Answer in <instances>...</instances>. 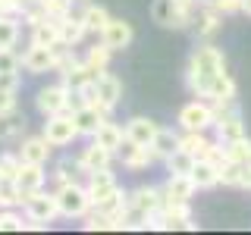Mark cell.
Here are the masks:
<instances>
[{"label": "cell", "instance_id": "cell-7", "mask_svg": "<svg viewBox=\"0 0 251 235\" xmlns=\"http://www.w3.org/2000/svg\"><path fill=\"white\" fill-rule=\"evenodd\" d=\"M179 125L185 132H207L214 125V104H204V100H192L179 110Z\"/></svg>", "mask_w": 251, "mask_h": 235}, {"label": "cell", "instance_id": "cell-42", "mask_svg": "<svg viewBox=\"0 0 251 235\" xmlns=\"http://www.w3.org/2000/svg\"><path fill=\"white\" fill-rule=\"evenodd\" d=\"M176 3H179V6H185V10H192V13H195V10H198V6H201V0H176Z\"/></svg>", "mask_w": 251, "mask_h": 235}, {"label": "cell", "instance_id": "cell-6", "mask_svg": "<svg viewBox=\"0 0 251 235\" xmlns=\"http://www.w3.org/2000/svg\"><path fill=\"white\" fill-rule=\"evenodd\" d=\"M44 138L50 141L53 147H66L78 138V129L73 122V113H53V116H44Z\"/></svg>", "mask_w": 251, "mask_h": 235}, {"label": "cell", "instance_id": "cell-26", "mask_svg": "<svg viewBox=\"0 0 251 235\" xmlns=\"http://www.w3.org/2000/svg\"><path fill=\"white\" fill-rule=\"evenodd\" d=\"M154 151V157L157 160H167V157L179 147V135L173 129H157L154 132V138H151V144H148Z\"/></svg>", "mask_w": 251, "mask_h": 235}, {"label": "cell", "instance_id": "cell-37", "mask_svg": "<svg viewBox=\"0 0 251 235\" xmlns=\"http://www.w3.org/2000/svg\"><path fill=\"white\" fill-rule=\"evenodd\" d=\"M75 172H82L78 160H60V163H57V172H53V179H57V185H66V182H75Z\"/></svg>", "mask_w": 251, "mask_h": 235}, {"label": "cell", "instance_id": "cell-39", "mask_svg": "<svg viewBox=\"0 0 251 235\" xmlns=\"http://www.w3.org/2000/svg\"><path fill=\"white\" fill-rule=\"evenodd\" d=\"M214 6L217 13H223V16H232V13H242V0H214Z\"/></svg>", "mask_w": 251, "mask_h": 235}, {"label": "cell", "instance_id": "cell-20", "mask_svg": "<svg viewBox=\"0 0 251 235\" xmlns=\"http://www.w3.org/2000/svg\"><path fill=\"white\" fill-rule=\"evenodd\" d=\"M57 22V31H60V41L63 44H69V47H75L78 41H82L88 31H85V22H82V16H73V13H66V16H60V19H53Z\"/></svg>", "mask_w": 251, "mask_h": 235}, {"label": "cell", "instance_id": "cell-15", "mask_svg": "<svg viewBox=\"0 0 251 235\" xmlns=\"http://www.w3.org/2000/svg\"><path fill=\"white\" fill-rule=\"evenodd\" d=\"M50 151H53V144L44 135H31V138H22L19 160L22 163H47L50 160Z\"/></svg>", "mask_w": 251, "mask_h": 235}, {"label": "cell", "instance_id": "cell-23", "mask_svg": "<svg viewBox=\"0 0 251 235\" xmlns=\"http://www.w3.org/2000/svg\"><path fill=\"white\" fill-rule=\"evenodd\" d=\"M192 182L198 191H207V188H217L220 185V176H217V163L214 160H195V166H192Z\"/></svg>", "mask_w": 251, "mask_h": 235}, {"label": "cell", "instance_id": "cell-40", "mask_svg": "<svg viewBox=\"0 0 251 235\" xmlns=\"http://www.w3.org/2000/svg\"><path fill=\"white\" fill-rule=\"evenodd\" d=\"M16 88H19V72L0 69V91H16Z\"/></svg>", "mask_w": 251, "mask_h": 235}, {"label": "cell", "instance_id": "cell-5", "mask_svg": "<svg viewBox=\"0 0 251 235\" xmlns=\"http://www.w3.org/2000/svg\"><path fill=\"white\" fill-rule=\"evenodd\" d=\"M151 16H154L157 25H163V28H188L195 13L185 10V6H179L176 0H154Z\"/></svg>", "mask_w": 251, "mask_h": 235}, {"label": "cell", "instance_id": "cell-8", "mask_svg": "<svg viewBox=\"0 0 251 235\" xmlns=\"http://www.w3.org/2000/svg\"><path fill=\"white\" fill-rule=\"evenodd\" d=\"M94 91H98V107L104 110V113H110V110L120 104V97H123V82L104 69V72L94 78Z\"/></svg>", "mask_w": 251, "mask_h": 235}, {"label": "cell", "instance_id": "cell-16", "mask_svg": "<svg viewBox=\"0 0 251 235\" xmlns=\"http://www.w3.org/2000/svg\"><path fill=\"white\" fill-rule=\"evenodd\" d=\"M217 144L220 141H210L204 132H185V135L179 138V147H182L185 154H192L195 160H207V157L217 151Z\"/></svg>", "mask_w": 251, "mask_h": 235}, {"label": "cell", "instance_id": "cell-13", "mask_svg": "<svg viewBox=\"0 0 251 235\" xmlns=\"http://www.w3.org/2000/svg\"><path fill=\"white\" fill-rule=\"evenodd\" d=\"M104 119H107V113L98 104H82V107L73 110V122H75L78 135H94V132H98V125L104 122Z\"/></svg>", "mask_w": 251, "mask_h": 235}, {"label": "cell", "instance_id": "cell-17", "mask_svg": "<svg viewBox=\"0 0 251 235\" xmlns=\"http://www.w3.org/2000/svg\"><path fill=\"white\" fill-rule=\"evenodd\" d=\"M192 25H195V35L198 38H210L223 25V13H217L214 6H198L195 16H192Z\"/></svg>", "mask_w": 251, "mask_h": 235}, {"label": "cell", "instance_id": "cell-11", "mask_svg": "<svg viewBox=\"0 0 251 235\" xmlns=\"http://www.w3.org/2000/svg\"><path fill=\"white\" fill-rule=\"evenodd\" d=\"M16 188H19V194H28L38 191V188H44L47 182V172H44V163H19V172H16Z\"/></svg>", "mask_w": 251, "mask_h": 235}, {"label": "cell", "instance_id": "cell-38", "mask_svg": "<svg viewBox=\"0 0 251 235\" xmlns=\"http://www.w3.org/2000/svg\"><path fill=\"white\" fill-rule=\"evenodd\" d=\"M19 154H0V179H16V172H19Z\"/></svg>", "mask_w": 251, "mask_h": 235}, {"label": "cell", "instance_id": "cell-21", "mask_svg": "<svg viewBox=\"0 0 251 235\" xmlns=\"http://www.w3.org/2000/svg\"><path fill=\"white\" fill-rule=\"evenodd\" d=\"M78 160V166H82V172H91V169H104V166H110L113 163V151H107V147H100V144H91L85 147L82 154L75 157Z\"/></svg>", "mask_w": 251, "mask_h": 235}, {"label": "cell", "instance_id": "cell-12", "mask_svg": "<svg viewBox=\"0 0 251 235\" xmlns=\"http://www.w3.org/2000/svg\"><path fill=\"white\" fill-rule=\"evenodd\" d=\"M22 69L31 75H41L53 69V47H41V44H31L25 53H22Z\"/></svg>", "mask_w": 251, "mask_h": 235}, {"label": "cell", "instance_id": "cell-4", "mask_svg": "<svg viewBox=\"0 0 251 235\" xmlns=\"http://www.w3.org/2000/svg\"><path fill=\"white\" fill-rule=\"evenodd\" d=\"M22 207H25V219H35V223H44L50 226L53 219L60 216L57 210V198H53V191H31L25 201H22Z\"/></svg>", "mask_w": 251, "mask_h": 235}, {"label": "cell", "instance_id": "cell-31", "mask_svg": "<svg viewBox=\"0 0 251 235\" xmlns=\"http://www.w3.org/2000/svg\"><path fill=\"white\" fill-rule=\"evenodd\" d=\"M192 166H195V157L185 154L182 147H176V151L167 157V172H170V176H188Z\"/></svg>", "mask_w": 251, "mask_h": 235}, {"label": "cell", "instance_id": "cell-22", "mask_svg": "<svg viewBox=\"0 0 251 235\" xmlns=\"http://www.w3.org/2000/svg\"><path fill=\"white\" fill-rule=\"evenodd\" d=\"M195 182H192V176H170L167 179V185L160 188V194L167 201H192L195 198Z\"/></svg>", "mask_w": 251, "mask_h": 235}, {"label": "cell", "instance_id": "cell-33", "mask_svg": "<svg viewBox=\"0 0 251 235\" xmlns=\"http://www.w3.org/2000/svg\"><path fill=\"white\" fill-rule=\"evenodd\" d=\"M110 57H113V50L100 41V44H94V47H88V53H85V63L94 69V72H104L107 69V63H110Z\"/></svg>", "mask_w": 251, "mask_h": 235}, {"label": "cell", "instance_id": "cell-41", "mask_svg": "<svg viewBox=\"0 0 251 235\" xmlns=\"http://www.w3.org/2000/svg\"><path fill=\"white\" fill-rule=\"evenodd\" d=\"M16 110V91H0V116Z\"/></svg>", "mask_w": 251, "mask_h": 235}, {"label": "cell", "instance_id": "cell-34", "mask_svg": "<svg viewBox=\"0 0 251 235\" xmlns=\"http://www.w3.org/2000/svg\"><path fill=\"white\" fill-rule=\"evenodd\" d=\"M22 201H25V194H19L16 182L0 179V210H3V207H22Z\"/></svg>", "mask_w": 251, "mask_h": 235}, {"label": "cell", "instance_id": "cell-45", "mask_svg": "<svg viewBox=\"0 0 251 235\" xmlns=\"http://www.w3.org/2000/svg\"><path fill=\"white\" fill-rule=\"evenodd\" d=\"M69 3H91V0H69Z\"/></svg>", "mask_w": 251, "mask_h": 235}, {"label": "cell", "instance_id": "cell-18", "mask_svg": "<svg viewBox=\"0 0 251 235\" xmlns=\"http://www.w3.org/2000/svg\"><path fill=\"white\" fill-rule=\"evenodd\" d=\"M60 75H63V85H66L69 91H78V88H82V85L94 82V78H98L100 72H94V69H91V66H88V63H85V60H73V63H69V66L63 69Z\"/></svg>", "mask_w": 251, "mask_h": 235}, {"label": "cell", "instance_id": "cell-32", "mask_svg": "<svg viewBox=\"0 0 251 235\" xmlns=\"http://www.w3.org/2000/svg\"><path fill=\"white\" fill-rule=\"evenodd\" d=\"M223 157H226V160H235V163H248L251 160V141H248V135H242L235 141H226V144H223Z\"/></svg>", "mask_w": 251, "mask_h": 235}, {"label": "cell", "instance_id": "cell-24", "mask_svg": "<svg viewBox=\"0 0 251 235\" xmlns=\"http://www.w3.org/2000/svg\"><path fill=\"white\" fill-rule=\"evenodd\" d=\"M91 141H94V144H100V147H107V151H113V154H116V147H120L123 141H126V135H123V129H120L116 122L104 119V122L98 125V132L91 135Z\"/></svg>", "mask_w": 251, "mask_h": 235}, {"label": "cell", "instance_id": "cell-25", "mask_svg": "<svg viewBox=\"0 0 251 235\" xmlns=\"http://www.w3.org/2000/svg\"><path fill=\"white\" fill-rule=\"evenodd\" d=\"M245 169L248 163H235V160H223L217 166L220 185H229V188H245Z\"/></svg>", "mask_w": 251, "mask_h": 235}, {"label": "cell", "instance_id": "cell-3", "mask_svg": "<svg viewBox=\"0 0 251 235\" xmlns=\"http://www.w3.org/2000/svg\"><path fill=\"white\" fill-rule=\"evenodd\" d=\"M38 104V113L41 116H53V113H73V91L66 85H47V88L38 91L35 97Z\"/></svg>", "mask_w": 251, "mask_h": 235}, {"label": "cell", "instance_id": "cell-19", "mask_svg": "<svg viewBox=\"0 0 251 235\" xmlns=\"http://www.w3.org/2000/svg\"><path fill=\"white\" fill-rule=\"evenodd\" d=\"M204 97H210L214 104H226V100H235V78L226 72H217L214 78L207 82V91H204Z\"/></svg>", "mask_w": 251, "mask_h": 235}, {"label": "cell", "instance_id": "cell-28", "mask_svg": "<svg viewBox=\"0 0 251 235\" xmlns=\"http://www.w3.org/2000/svg\"><path fill=\"white\" fill-rule=\"evenodd\" d=\"M22 135H25V116H19L16 110L0 116V141H19Z\"/></svg>", "mask_w": 251, "mask_h": 235}, {"label": "cell", "instance_id": "cell-9", "mask_svg": "<svg viewBox=\"0 0 251 235\" xmlns=\"http://www.w3.org/2000/svg\"><path fill=\"white\" fill-rule=\"evenodd\" d=\"M113 157H120L123 160V166L126 169H132V172H138V169H148L151 163L157 160L151 147H141V144H132V141H123L120 147H116V154Z\"/></svg>", "mask_w": 251, "mask_h": 235}, {"label": "cell", "instance_id": "cell-36", "mask_svg": "<svg viewBox=\"0 0 251 235\" xmlns=\"http://www.w3.org/2000/svg\"><path fill=\"white\" fill-rule=\"evenodd\" d=\"M22 229H25V219L16 213V207L0 210V232H22Z\"/></svg>", "mask_w": 251, "mask_h": 235}, {"label": "cell", "instance_id": "cell-35", "mask_svg": "<svg viewBox=\"0 0 251 235\" xmlns=\"http://www.w3.org/2000/svg\"><path fill=\"white\" fill-rule=\"evenodd\" d=\"M19 41V22L13 16H0V47H16Z\"/></svg>", "mask_w": 251, "mask_h": 235}, {"label": "cell", "instance_id": "cell-14", "mask_svg": "<svg viewBox=\"0 0 251 235\" xmlns=\"http://www.w3.org/2000/svg\"><path fill=\"white\" fill-rule=\"evenodd\" d=\"M160 129L154 119H148V116H132L129 122H126V129H123V135L126 141H132V144H141V147H148L151 144V138H154V132Z\"/></svg>", "mask_w": 251, "mask_h": 235}, {"label": "cell", "instance_id": "cell-29", "mask_svg": "<svg viewBox=\"0 0 251 235\" xmlns=\"http://www.w3.org/2000/svg\"><path fill=\"white\" fill-rule=\"evenodd\" d=\"M110 19V13L104 10L100 3H85V13H82V22H85V31H94V35H100Z\"/></svg>", "mask_w": 251, "mask_h": 235}, {"label": "cell", "instance_id": "cell-1", "mask_svg": "<svg viewBox=\"0 0 251 235\" xmlns=\"http://www.w3.org/2000/svg\"><path fill=\"white\" fill-rule=\"evenodd\" d=\"M226 69V57L223 50L214 44H201L198 50L192 53V60H188V72H185V82H188V91L204 97V91H207V82L214 78L217 72H223Z\"/></svg>", "mask_w": 251, "mask_h": 235}, {"label": "cell", "instance_id": "cell-44", "mask_svg": "<svg viewBox=\"0 0 251 235\" xmlns=\"http://www.w3.org/2000/svg\"><path fill=\"white\" fill-rule=\"evenodd\" d=\"M242 13H248V16H251V0H242Z\"/></svg>", "mask_w": 251, "mask_h": 235}, {"label": "cell", "instance_id": "cell-10", "mask_svg": "<svg viewBox=\"0 0 251 235\" xmlns=\"http://www.w3.org/2000/svg\"><path fill=\"white\" fill-rule=\"evenodd\" d=\"M132 38H135V31H132V25L126 19H107L104 31H100V41H104L110 50H126V47L132 44Z\"/></svg>", "mask_w": 251, "mask_h": 235}, {"label": "cell", "instance_id": "cell-2", "mask_svg": "<svg viewBox=\"0 0 251 235\" xmlns=\"http://www.w3.org/2000/svg\"><path fill=\"white\" fill-rule=\"evenodd\" d=\"M53 198H57V210H60V216L82 219V216L91 210V194H88V188L78 185V182H66V185H60L57 191H53Z\"/></svg>", "mask_w": 251, "mask_h": 235}, {"label": "cell", "instance_id": "cell-27", "mask_svg": "<svg viewBox=\"0 0 251 235\" xmlns=\"http://www.w3.org/2000/svg\"><path fill=\"white\" fill-rule=\"evenodd\" d=\"M31 44H41V47H57L60 44V31H57V22L53 19H44L31 25Z\"/></svg>", "mask_w": 251, "mask_h": 235}, {"label": "cell", "instance_id": "cell-43", "mask_svg": "<svg viewBox=\"0 0 251 235\" xmlns=\"http://www.w3.org/2000/svg\"><path fill=\"white\" fill-rule=\"evenodd\" d=\"M245 188H251V160H248V169H245Z\"/></svg>", "mask_w": 251, "mask_h": 235}, {"label": "cell", "instance_id": "cell-30", "mask_svg": "<svg viewBox=\"0 0 251 235\" xmlns=\"http://www.w3.org/2000/svg\"><path fill=\"white\" fill-rule=\"evenodd\" d=\"M85 176H88V185H85V188H88V194H91V198L116 185V176L110 172V166H104V169H91V172H85Z\"/></svg>", "mask_w": 251, "mask_h": 235}]
</instances>
